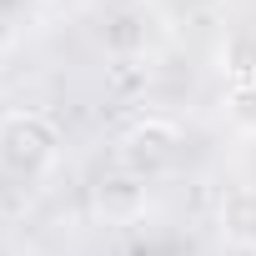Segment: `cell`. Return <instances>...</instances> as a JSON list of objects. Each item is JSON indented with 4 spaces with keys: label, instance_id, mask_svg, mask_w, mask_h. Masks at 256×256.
I'll use <instances>...</instances> for the list:
<instances>
[{
    "label": "cell",
    "instance_id": "cell-1",
    "mask_svg": "<svg viewBox=\"0 0 256 256\" xmlns=\"http://www.w3.org/2000/svg\"><path fill=\"white\" fill-rule=\"evenodd\" d=\"M60 156V131L40 110H10L0 120V166L20 181H36L56 166Z\"/></svg>",
    "mask_w": 256,
    "mask_h": 256
},
{
    "label": "cell",
    "instance_id": "cell-2",
    "mask_svg": "<svg viewBox=\"0 0 256 256\" xmlns=\"http://www.w3.org/2000/svg\"><path fill=\"white\" fill-rule=\"evenodd\" d=\"M176 146H181V131L166 120V116H146L136 120L131 131L120 136V156H126V171L136 176H156L176 161Z\"/></svg>",
    "mask_w": 256,
    "mask_h": 256
},
{
    "label": "cell",
    "instance_id": "cell-3",
    "mask_svg": "<svg viewBox=\"0 0 256 256\" xmlns=\"http://www.w3.org/2000/svg\"><path fill=\"white\" fill-rule=\"evenodd\" d=\"M146 201H151V191H146V176H136V171H116V176H100L96 181V211L106 221H116V226L141 221L146 216Z\"/></svg>",
    "mask_w": 256,
    "mask_h": 256
},
{
    "label": "cell",
    "instance_id": "cell-4",
    "mask_svg": "<svg viewBox=\"0 0 256 256\" xmlns=\"http://www.w3.org/2000/svg\"><path fill=\"white\" fill-rule=\"evenodd\" d=\"M216 226L231 246L256 251V186H231L216 206Z\"/></svg>",
    "mask_w": 256,
    "mask_h": 256
},
{
    "label": "cell",
    "instance_id": "cell-5",
    "mask_svg": "<svg viewBox=\"0 0 256 256\" xmlns=\"http://www.w3.org/2000/svg\"><path fill=\"white\" fill-rule=\"evenodd\" d=\"M146 26H151V20H146L141 10H116V16L106 20V30H100V36H106V50H110L116 60H120V56H146Z\"/></svg>",
    "mask_w": 256,
    "mask_h": 256
},
{
    "label": "cell",
    "instance_id": "cell-6",
    "mask_svg": "<svg viewBox=\"0 0 256 256\" xmlns=\"http://www.w3.org/2000/svg\"><path fill=\"white\" fill-rule=\"evenodd\" d=\"M221 70L236 86H256V36H231L221 46Z\"/></svg>",
    "mask_w": 256,
    "mask_h": 256
},
{
    "label": "cell",
    "instance_id": "cell-7",
    "mask_svg": "<svg viewBox=\"0 0 256 256\" xmlns=\"http://www.w3.org/2000/svg\"><path fill=\"white\" fill-rule=\"evenodd\" d=\"M231 120L246 126V131H256V86H236L231 90Z\"/></svg>",
    "mask_w": 256,
    "mask_h": 256
},
{
    "label": "cell",
    "instance_id": "cell-8",
    "mask_svg": "<svg viewBox=\"0 0 256 256\" xmlns=\"http://www.w3.org/2000/svg\"><path fill=\"white\" fill-rule=\"evenodd\" d=\"M110 80H116V90H136V86L146 80V66H141V56H120V60L110 66Z\"/></svg>",
    "mask_w": 256,
    "mask_h": 256
}]
</instances>
